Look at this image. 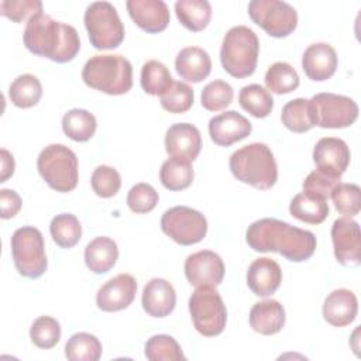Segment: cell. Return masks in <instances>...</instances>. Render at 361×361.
Here are the masks:
<instances>
[{"label": "cell", "mask_w": 361, "mask_h": 361, "mask_svg": "<svg viewBox=\"0 0 361 361\" xmlns=\"http://www.w3.org/2000/svg\"><path fill=\"white\" fill-rule=\"evenodd\" d=\"M282 124L293 133H306L316 126L313 107L307 99H293L282 107Z\"/></svg>", "instance_id": "83f0119b"}, {"label": "cell", "mask_w": 361, "mask_h": 361, "mask_svg": "<svg viewBox=\"0 0 361 361\" xmlns=\"http://www.w3.org/2000/svg\"><path fill=\"white\" fill-rule=\"evenodd\" d=\"M11 257L20 275L31 279L42 276L48 261L41 231L32 226L17 228L11 235Z\"/></svg>", "instance_id": "52a82bcc"}, {"label": "cell", "mask_w": 361, "mask_h": 361, "mask_svg": "<svg viewBox=\"0 0 361 361\" xmlns=\"http://www.w3.org/2000/svg\"><path fill=\"white\" fill-rule=\"evenodd\" d=\"M336 49L326 42H314L309 45L302 56V68L306 76L314 82L330 79L337 68Z\"/></svg>", "instance_id": "ffe728a7"}, {"label": "cell", "mask_w": 361, "mask_h": 361, "mask_svg": "<svg viewBox=\"0 0 361 361\" xmlns=\"http://www.w3.org/2000/svg\"><path fill=\"white\" fill-rule=\"evenodd\" d=\"M42 96V86L37 76L31 73H24L17 76L10 87L8 97L10 102L20 109H28L35 106Z\"/></svg>", "instance_id": "4dcf8cb0"}, {"label": "cell", "mask_w": 361, "mask_h": 361, "mask_svg": "<svg viewBox=\"0 0 361 361\" xmlns=\"http://www.w3.org/2000/svg\"><path fill=\"white\" fill-rule=\"evenodd\" d=\"M82 79L106 94H124L133 86V66L121 55H94L85 63Z\"/></svg>", "instance_id": "277c9868"}, {"label": "cell", "mask_w": 361, "mask_h": 361, "mask_svg": "<svg viewBox=\"0 0 361 361\" xmlns=\"http://www.w3.org/2000/svg\"><path fill=\"white\" fill-rule=\"evenodd\" d=\"M90 44L96 49L117 48L124 39V25L109 1L90 3L83 16Z\"/></svg>", "instance_id": "ba28073f"}, {"label": "cell", "mask_w": 361, "mask_h": 361, "mask_svg": "<svg viewBox=\"0 0 361 361\" xmlns=\"http://www.w3.org/2000/svg\"><path fill=\"white\" fill-rule=\"evenodd\" d=\"M202 149V135L197 127L189 123L171 126L165 134V151L171 158L195 161Z\"/></svg>", "instance_id": "e0dca14e"}, {"label": "cell", "mask_w": 361, "mask_h": 361, "mask_svg": "<svg viewBox=\"0 0 361 361\" xmlns=\"http://www.w3.org/2000/svg\"><path fill=\"white\" fill-rule=\"evenodd\" d=\"M162 231L180 245H192L202 241L207 233L206 217L188 206L168 209L161 217Z\"/></svg>", "instance_id": "8fae6325"}, {"label": "cell", "mask_w": 361, "mask_h": 361, "mask_svg": "<svg viewBox=\"0 0 361 361\" xmlns=\"http://www.w3.org/2000/svg\"><path fill=\"white\" fill-rule=\"evenodd\" d=\"M0 157H1V175H0V182H6V180L13 175L16 164H14L13 155H11L7 149H4V148H1Z\"/></svg>", "instance_id": "c3c4849f"}, {"label": "cell", "mask_w": 361, "mask_h": 361, "mask_svg": "<svg viewBox=\"0 0 361 361\" xmlns=\"http://www.w3.org/2000/svg\"><path fill=\"white\" fill-rule=\"evenodd\" d=\"M336 210L344 217H354L361 209V189L355 183H338L330 195Z\"/></svg>", "instance_id": "f35d334b"}, {"label": "cell", "mask_w": 361, "mask_h": 361, "mask_svg": "<svg viewBox=\"0 0 361 361\" xmlns=\"http://www.w3.org/2000/svg\"><path fill=\"white\" fill-rule=\"evenodd\" d=\"M316 126L322 128L350 127L358 117L357 103L344 94L317 93L310 99Z\"/></svg>", "instance_id": "7c38bea8"}, {"label": "cell", "mask_w": 361, "mask_h": 361, "mask_svg": "<svg viewBox=\"0 0 361 361\" xmlns=\"http://www.w3.org/2000/svg\"><path fill=\"white\" fill-rule=\"evenodd\" d=\"M161 97V106L169 111V113H185L188 111L192 104H193V99H195V93L193 89L186 85L185 82H178L173 80L172 85L169 86V89L159 96Z\"/></svg>", "instance_id": "60d3db41"}, {"label": "cell", "mask_w": 361, "mask_h": 361, "mask_svg": "<svg viewBox=\"0 0 361 361\" xmlns=\"http://www.w3.org/2000/svg\"><path fill=\"white\" fill-rule=\"evenodd\" d=\"M185 275L190 285L216 288L224 278V264L219 254L202 250L190 254L185 261Z\"/></svg>", "instance_id": "5bb4252c"}, {"label": "cell", "mask_w": 361, "mask_h": 361, "mask_svg": "<svg viewBox=\"0 0 361 361\" xmlns=\"http://www.w3.org/2000/svg\"><path fill=\"white\" fill-rule=\"evenodd\" d=\"M228 166L234 178L255 189H271L278 179V166L272 151L262 142L248 144L230 157Z\"/></svg>", "instance_id": "3957f363"}, {"label": "cell", "mask_w": 361, "mask_h": 361, "mask_svg": "<svg viewBox=\"0 0 361 361\" xmlns=\"http://www.w3.org/2000/svg\"><path fill=\"white\" fill-rule=\"evenodd\" d=\"M245 241L254 251L278 252L293 262L309 259L317 244L312 231L271 217L251 223L245 233Z\"/></svg>", "instance_id": "6da1fadb"}, {"label": "cell", "mask_w": 361, "mask_h": 361, "mask_svg": "<svg viewBox=\"0 0 361 361\" xmlns=\"http://www.w3.org/2000/svg\"><path fill=\"white\" fill-rule=\"evenodd\" d=\"M252 126L243 114L235 110H227L214 116L209 121V134L214 144L228 147L251 134Z\"/></svg>", "instance_id": "ac0fdd59"}, {"label": "cell", "mask_w": 361, "mask_h": 361, "mask_svg": "<svg viewBox=\"0 0 361 361\" xmlns=\"http://www.w3.org/2000/svg\"><path fill=\"white\" fill-rule=\"evenodd\" d=\"M126 6L133 21L149 34L161 32L169 24V8L162 0H128Z\"/></svg>", "instance_id": "d6986e66"}, {"label": "cell", "mask_w": 361, "mask_h": 361, "mask_svg": "<svg viewBox=\"0 0 361 361\" xmlns=\"http://www.w3.org/2000/svg\"><path fill=\"white\" fill-rule=\"evenodd\" d=\"M52 240L61 248H72L82 237V226L75 214L61 213L56 214L49 224Z\"/></svg>", "instance_id": "836d02e7"}, {"label": "cell", "mask_w": 361, "mask_h": 361, "mask_svg": "<svg viewBox=\"0 0 361 361\" xmlns=\"http://www.w3.org/2000/svg\"><path fill=\"white\" fill-rule=\"evenodd\" d=\"M259 41L257 34L245 27H231L221 42L220 61L223 69L237 78H247L254 73L258 62Z\"/></svg>", "instance_id": "5b68a950"}, {"label": "cell", "mask_w": 361, "mask_h": 361, "mask_svg": "<svg viewBox=\"0 0 361 361\" xmlns=\"http://www.w3.org/2000/svg\"><path fill=\"white\" fill-rule=\"evenodd\" d=\"M331 241L336 259L344 267H357L361 262L360 226L351 217H340L331 226Z\"/></svg>", "instance_id": "4fadbf2b"}, {"label": "cell", "mask_w": 361, "mask_h": 361, "mask_svg": "<svg viewBox=\"0 0 361 361\" xmlns=\"http://www.w3.org/2000/svg\"><path fill=\"white\" fill-rule=\"evenodd\" d=\"M175 68L182 79L197 83L209 76L212 71V59L203 48L186 47L176 55Z\"/></svg>", "instance_id": "d4e9b609"}, {"label": "cell", "mask_w": 361, "mask_h": 361, "mask_svg": "<svg viewBox=\"0 0 361 361\" xmlns=\"http://www.w3.org/2000/svg\"><path fill=\"white\" fill-rule=\"evenodd\" d=\"M234 97L233 87L224 80H213L202 90V106L209 111H219L226 109Z\"/></svg>", "instance_id": "b9f144b4"}, {"label": "cell", "mask_w": 361, "mask_h": 361, "mask_svg": "<svg viewBox=\"0 0 361 361\" xmlns=\"http://www.w3.org/2000/svg\"><path fill=\"white\" fill-rule=\"evenodd\" d=\"M96 117L85 109H72L62 117V130L73 141H89L96 131Z\"/></svg>", "instance_id": "f546056e"}, {"label": "cell", "mask_w": 361, "mask_h": 361, "mask_svg": "<svg viewBox=\"0 0 361 361\" xmlns=\"http://www.w3.org/2000/svg\"><path fill=\"white\" fill-rule=\"evenodd\" d=\"M144 354L149 361H179L186 358L179 343L168 334H155L148 338Z\"/></svg>", "instance_id": "74e56055"}, {"label": "cell", "mask_w": 361, "mask_h": 361, "mask_svg": "<svg viewBox=\"0 0 361 361\" xmlns=\"http://www.w3.org/2000/svg\"><path fill=\"white\" fill-rule=\"evenodd\" d=\"M30 338L38 348H52L61 338V324L51 316H39L31 324Z\"/></svg>", "instance_id": "ab89813d"}, {"label": "cell", "mask_w": 361, "mask_h": 361, "mask_svg": "<svg viewBox=\"0 0 361 361\" xmlns=\"http://www.w3.org/2000/svg\"><path fill=\"white\" fill-rule=\"evenodd\" d=\"M42 11L39 0H1L0 13L14 23L30 20L37 13Z\"/></svg>", "instance_id": "f6af8a7d"}, {"label": "cell", "mask_w": 361, "mask_h": 361, "mask_svg": "<svg viewBox=\"0 0 361 361\" xmlns=\"http://www.w3.org/2000/svg\"><path fill=\"white\" fill-rule=\"evenodd\" d=\"M137 292V282L130 274H118L100 286L96 305L103 312H118L128 307Z\"/></svg>", "instance_id": "2e32d148"}, {"label": "cell", "mask_w": 361, "mask_h": 361, "mask_svg": "<svg viewBox=\"0 0 361 361\" xmlns=\"http://www.w3.org/2000/svg\"><path fill=\"white\" fill-rule=\"evenodd\" d=\"M140 80L144 92L152 96L164 94L173 82L168 68L155 59H151L142 65Z\"/></svg>", "instance_id": "d590c367"}, {"label": "cell", "mask_w": 361, "mask_h": 361, "mask_svg": "<svg viewBox=\"0 0 361 361\" xmlns=\"http://www.w3.org/2000/svg\"><path fill=\"white\" fill-rule=\"evenodd\" d=\"M338 183H340V178H334L314 169L305 178L303 192L320 196L327 200Z\"/></svg>", "instance_id": "bcb514c9"}, {"label": "cell", "mask_w": 361, "mask_h": 361, "mask_svg": "<svg viewBox=\"0 0 361 361\" xmlns=\"http://www.w3.org/2000/svg\"><path fill=\"white\" fill-rule=\"evenodd\" d=\"M290 214L305 223L309 224H320L329 216V204L327 200L312 195V193H298L289 204Z\"/></svg>", "instance_id": "4316f807"}, {"label": "cell", "mask_w": 361, "mask_h": 361, "mask_svg": "<svg viewBox=\"0 0 361 361\" xmlns=\"http://www.w3.org/2000/svg\"><path fill=\"white\" fill-rule=\"evenodd\" d=\"M117 244L109 237H96L85 248V262L94 274L109 272L117 262Z\"/></svg>", "instance_id": "484cf974"}, {"label": "cell", "mask_w": 361, "mask_h": 361, "mask_svg": "<svg viewBox=\"0 0 361 361\" xmlns=\"http://www.w3.org/2000/svg\"><path fill=\"white\" fill-rule=\"evenodd\" d=\"M358 312L357 296L350 289H336L323 303V317L334 327H344L354 322Z\"/></svg>", "instance_id": "603a6c76"}, {"label": "cell", "mask_w": 361, "mask_h": 361, "mask_svg": "<svg viewBox=\"0 0 361 361\" xmlns=\"http://www.w3.org/2000/svg\"><path fill=\"white\" fill-rule=\"evenodd\" d=\"M350 158V148L341 138L323 137L313 148V162L317 171L334 178H341L347 171Z\"/></svg>", "instance_id": "9a60e30c"}, {"label": "cell", "mask_w": 361, "mask_h": 361, "mask_svg": "<svg viewBox=\"0 0 361 361\" xmlns=\"http://www.w3.org/2000/svg\"><path fill=\"white\" fill-rule=\"evenodd\" d=\"M158 199V192L151 185L140 182L128 190L127 204L134 213L142 214L151 212L157 206Z\"/></svg>", "instance_id": "ee69618b"}, {"label": "cell", "mask_w": 361, "mask_h": 361, "mask_svg": "<svg viewBox=\"0 0 361 361\" xmlns=\"http://www.w3.org/2000/svg\"><path fill=\"white\" fill-rule=\"evenodd\" d=\"M189 312L195 329L206 336H219L227 322V309L220 293L212 286H199L189 298Z\"/></svg>", "instance_id": "9c48e42d"}, {"label": "cell", "mask_w": 361, "mask_h": 361, "mask_svg": "<svg viewBox=\"0 0 361 361\" xmlns=\"http://www.w3.org/2000/svg\"><path fill=\"white\" fill-rule=\"evenodd\" d=\"M285 309L275 299L257 302L250 310V326L254 331L271 336L282 330L285 326Z\"/></svg>", "instance_id": "cb8c5ba5"}, {"label": "cell", "mask_w": 361, "mask_h": 361, "mask_svg": "<svg viewBox=\"0 0 361 361\" xmlns=\"http://www.w3.org/2000/svg\"><path fill=\"white\" fill-rule=\"evenodd\" d=\"M93 192L100 197H111L114 196L121 186L120 173L107 165H99L90 178Z\"/></svg>", "instance_id": "7bdbcfd3"}, {"label": "cell", "mask_w": 361, "mask_h": 361, "mask_svg": "<svg viewBox=\"0 0 361 361\" xmlns=\"http://www.w3.org/2000/svg\"><path fill=\"white\" fill-rule=\"evenodd\" d=\"M65 357L71 361H97L102 357V343L90 333H76L65 344Z\"/></svg>", "instance_id": "e575fe53"}, {"label": "cell", "mask_w": 361, "mask_h": 361, "mask_svg": "<svg viewBox=\"0 0 361 361\" xmlns=\"http://www.w3.org/2000/svg\"><path fill=\"white\" fill-rule=\"evenodd\" d=\"M251 20L274 38H282L293 32L298 25V13L286 1L252 0L248 3Z\"/></svg>", "instance_id": "30bf717a"}, {"label": "cell", "mask_w": 361, "mask_h": 361, "mask_svg": "<svg viewBox=\"0 0 361 361\" xmlns=\"http://www.w3.org/2000/svg\"><path fill=\"white\" fill-rule=\"evenodd\" d=\"M265 85L272 93H290L299 86V75L288 62H275L265 73Z\"/></svg>", "instance_id": "8d00e7d4"}, {"label": "cell", "mask_w": 361, "mask_h": 361, "mask_svg": "<svg viewBox=\"0 0 361 361\" xmlns=\"http://www.w3.org/2000/svg\"><path fill=\"white\" fill-rule=\"evenodd\" d=\"M238 103L245 111L257 118L267 117L274 107V99L271 93L257 83L241 87L238 93Z\"/></svg>", "instance_id": "d6a6232c"}, {"label": "cell", "mask_w": 361, "mask_h": 361, "mask_svg": "<svg viewBox=\"0 0 361 361\" xmlns=\"http://www.w3.org/2000/svg\"><path fill=\"white\" fill-rule=\"evenodd\" d=\"M193 168L189 161L179 158L166 159L159 169V180L168 190H183L193 182Z\"/></svg>", "instance_id": "1f68e13d"}, {"label": "cell", "mask_w": 361, "mask_h": 361, "mask_svg": "<svg viewBox=\"0 0 361 361\" xmlns=\"http://www.w3.org/2000/svg\"><path fill=\"white\" fill-rule=\"evenodd\" d=\"M282 282V269L271 258L262 257L251 262L247 271V285L254 295L267 298L276 292Z\"/></svg>", "instance_id": "44dd1931"}, {"label": "cell", "mask_w": 361, "mask_h": 361, "mask_svg": "<svg viewBox=\"0 0 361 361\" xmlns=\"http://www.w3.org/2000/svg\"><path fill=\"white\" fill-rule=\"evenodd\" d=\"M21 197L13 189H1L0 190V217L11 219L21 209Z\"/></svg>", "instance_id": "7dc6e473"}, {"label": "cell", "mask_w": 361, "mask_h": 361, "mask_svg": "<svg viewBox=\"0 0 361 361\" xmlns=\"http://www.w3.org/2000/svg\"><path fill=\"white\" fill-rule=\"evenodd\" d=\"M37 168L42 179L56 192H71L79 180L76 154L63 144L45 147L38 158Z\"/></svg>", "instance_id": "8992f818"}, {"label": "cell", "mask_w": 361, "mask_h": 361, "mask_svg": "<svg viewBox=\"0 0 361 361\" xmlns=\"http://www.w3.org/2000/svg\"><path fill=\"white\" fill-rule=\"evenodd\" d=\"M23 41L30 52L59 63L72 61L80 49L75 27L56 21L42 11L28 20Z\"/></svg>", "instance_id": "7a4b0ae2"}, {"label": "cell", "mask_w": 361, "mask_h": 361, "mask_svg": "<svg viewBox=\"0 0 361 361\" xmlns=\"http://www.w3.org/2000/svg\"><path fill=\"white\" fill-rule=\"evenodd\" d=\"M175 13L180 24L190 31H202L212 18V6L207 0H178Z\"/></svg>", "instance_id": "f1b7e54d"}, {"label": "cell", "mask_w": 361, "mask_h": 361, "mask_svg": "<svg viewBox=\"0 0 361 361\" xmlns=\"http://www.w3.org/2000/svg\"><path fill=\"white\" fill-rule=\"evenodd\" d=\"M141 303L149 316L165 317L175 309L176 292L166 279L152 278L142 289Z\"/></svg>", "instance_id": "7402d4cb"}]
</instances>
